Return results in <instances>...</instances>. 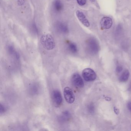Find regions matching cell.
<instances>
[{"label": "cell", "mask_w": 131, "mask_h": 131, "mask_svg": "<svg viewBox=\"0 0 131 131\" xmlns=\"http://www.w3.org/2000/svg\"><path fill=\"white\" fill-rule=\"evenodd\" d=\"M40 42L43 48L47 50H52L55 47L54 39L49 34H45L41 36Z\"/></svg>", "instance_id": "1"}, {"label": "cell", "mask_w": 131, "mask_h": 131, "mask_svg": "<svg viewBox=\"0 0 131 131\" xmlns=\"http://www.w3.org/2000/svg\"><path fill=\"white\" fill-rule=\"evenodd\" d=\"M83 77L85 81L91 82L94 81L96 78V75L94 70L90 68H86L82 71Z\"/></svg>", "instance_id": "2"}, {"label": "cell", "mask_w": 131, "mask_h": 131, "mask_svg": "<svg viewBox=\"0 0 131 131\" xmlns=\"http://www.w3.org/2000/svg\"><path fill=\"white\" fill-rule=\"evenodd\" d=\"M64 96L66 101L68 103L72 104L75 100V96L72 90L70 87L66 86L64 89Z\"/></svg>", "instance_id": "3"}, {"label": "cell", "mask_w": 131, "mask_h": 131, "mask_svg": "<svg viewBox=\"0 0 131 131\" xmlns=\"http://www.w3.org/2000/svg\"><path fill=\"white\" fill-rule=\"evenodd\" d=\"M72 81L73 85L78 88H82L84 86V82L80 75L78 73H75L72 77Z\"/></svg>", "instance_id": "4"}, {"label": "cell", "mask_w": 131, "mask_h": 131, "mask_svg": "<svg viewBox=\"0 0 131 131\" xmlns=\"http://www.w3.org/2000/svg\"><path fill=\"white\" fill-rule=\"evenodd\" d=\"M52 98L53 103L56 106H59L61 105L62 102V98L60 92L56 90L53 92Z\"/></svg>", "instance_id": "5"}, {"label": "cell", "mask_w": 131, "mask_h": 131, "mask_svg": "<svg viewBox=\"0 0 131 131\" xmlns=\"http://www.w3.org/2000/svg\"><path fill=\"white\" fill-rule=\"evenodd\" d=\"M76 14L78 19L83 25L87 27L90 26L89 22L83 13L80 10H77L76 12Z\"/></svg>", "instance_id": "6"}, {"label": "cell", "mask_w": 131, "mask_h": 131, "mask_svg": "<svg viewBox=\"0 0 131 131\" xmlns=\"http://www.w3.org/2000/svg\"><path fill=\"white\" fill-rule=\"evenodd\" d=\"M113 24L112 20L110 17H103L100 22V26L104 29H109L112 27Z\"/></svg>", "instance_id": "7"}, {"label": "cell", "mask_w": 131, "mask_h": 131, "mask_svg": "<svg viewBox=\"0 0 131 131\" xmlns=\"http://www.w3.org/2000/svg\"><path fill=\"white\" fill-rule=\"evenodd\" d=\"M56 27L57 30L61 33L66 34L69 32V28L67 25L62 22H58L56 24Z\"/></svg>", "instance_id": "8"}, {"label": "cell", "mask_w": 131, "mask_h": 131, "mask_svg": "<svg viewBox=\"0 0 131 131\" xmlns=\"http://www.w3.org/2000/svg\"><path fill=\"white\" fill-rule=\"evenodd\" d=\"M88 46L89 51L92 53L94 54V53H96L98 52V46L93 41H89L88 43Z\"/></svg>", "instance_id": "9"}, {"label": "cell", "mask_w": 131, "mask_h": 131, "mask_svg": "<svg viewBox=\"0 0 131 131\" xmlns=\"http://www.w3.org/2000/svg\"><path fill=\"white\" fill-rule=\"evenodd\" d=\"M63 6L60 0H55L53 3V7L55 11L59 12L62 9Z\"/></svg>", "instance_id": "10"}, {"label": "cell", "mask_w": 131, "mask_h": 131, "mask_svg": "<svg viewBox=\"0 0 131 131\" xmlns=\"http://www.w3.org/2000/svg\"><path fill=\"white\" fill-rule=\"evenodd\" d=\"M129 76V72L128 70H125L120 76L119 80L120 82H125L128 79Z\"/></svg>", "instance_id": "11"}, {"label": "cell", "mask_w": 131, "mask_h": 131, "mask_svg": "<svg viewBox=\"0 0 131 131\" xmlns=\"http://www.w3.org/2000/svg\"><path fill=\"white\" fill-rule=\"evenodd\" d=\"M69 48L72 52L75 53L77 51V47L75 44L73 43H71L69 44Z\"/></svg>", "instance_id": "12"}, {"label": "cell", "mask_w": 131, "mask_h": 131, "mask_svg": "<svg viewBox=\"0 0 131 131\" xmlns=\"http://www.w3.org/2000/svg\"><path fill=\"white\" fill-rule=\"evenodd\" d=\"M88 110L89 113H93L95 111V107H94V105L93 104H90L88 106Z\"/></svg>", "instance_id": "13"}, {"label": "cell", "mask_w": 131, "mask_h": 131, "mask_svg": "<svg viewBox=\"0 0 131 131\" xmlns=\"http://www.w3.org/2000/svg\"><path fill=\"white\" fill-rule=\"evenodd\" d=\"M79 5L80 6H83L86 3V0H77Z\"/></svg>", "instance_id": "14"}, {"label": "cell", "mask_w": 131, "mask_h": 131, "mask_svg": "<svg viewBox=\"0 0 131 131\" xmlns=\"http://www.w3.org/2000/svg\"><path fill=\"white\" fill-rule=\"evenodd\" d=\"M122 70L123 68L121 66H118L116 67V72L117 73H120L122 72Z\"/></svg>", "instance_id": "15"}, {"label": "cell", "mask_w": 131, "mask_h": 131, "mask_svg": "<svg viewBox=\"0 0 131 131\" xmlns=\"http://www.w3.org/2000/svg\"><path fill=\"white\" fill-rule=\"evenodd\" d=\"M6 111V109L5 107L2 104H1V108H0V112L1 113L4 112Z\"/></svg>", "instance_id": "16"}, {"label": "cell", "mask_w": 131, "mask_h": 131, "mask_svg": "<svg viewBox=\"0 0 131 131\" xmlns=\"http://www.w3.org/2000/svg\"><path fill=\"white\" fill-rule=\"evenodd\" d=\"M32 29H33L34 31L37 34L38 33V29H37L36 26V25H35L34 24H32Z\"/></svg>", "instance_id": "17"}, {"label": "cell", "mask_w": 131, "mask_h": 131, "mask_svg": "<svg viewBox=\"0 0 131 131\" xmlns=\"http://www.w3.org/2000/svg\"><path fill=\"white\" fill-rule=\"evenodd\" d=\"M127 107L129 111L131 112V101L128 102L127 103Z\"/></svg>", "instance_id": "18"}, {"label": "cell", "mask_w": 131, "mask_h": 131, "mask_svg": "<svg viewBox=\"0 0 131 131\" xmlns=\"http://www.w3.org/2000/svg\"><path fill=\"white\" fill-rule=\"evenodd\" d=\"M24 2H25L24 0H18V4L20 6L24 4Z\"/></svg>", "instance_id": "19"}, {"label": "cell", "mask_w": 131, "mask_h": 131, "mask_svg": "<svg viewBox=\"0 0 131 131\" xmlns=\"http://www.w3.org/2000/svg\"><path fill=\"white\" fill-rule=\"evenodd\" d=\"M128 90L131 93V82L130 83L129 86Z\"/></svg>", "instance_id": "20"}, {"label": "cell", "mask_w": 131, "mask_h": 131, "mask_svg": "<svg viewBox=\"0 0 131 131\" xmlns=\"http://www.w3.org/2000/svg\"><path fill=\"white\" fill-rule=\"evenodd\" d=\"M90 1L91 2H92V3L94 2L95 1V0H90Z\"/></svg>", "instance_id": "21"}, {"label": "cell", "mask_w": 131, "mask_h": 131, "mask_svg": "<svg viewBox=\"0 0 131 131\" xmlns=\"http://www.w3.org/2000/svg\"><path fill=\"white\" fill-rule=\"evenodd\" d=\"M66 1H70V0H66Z\"/></svg>", "instance_id": "22"}]
</instances>
